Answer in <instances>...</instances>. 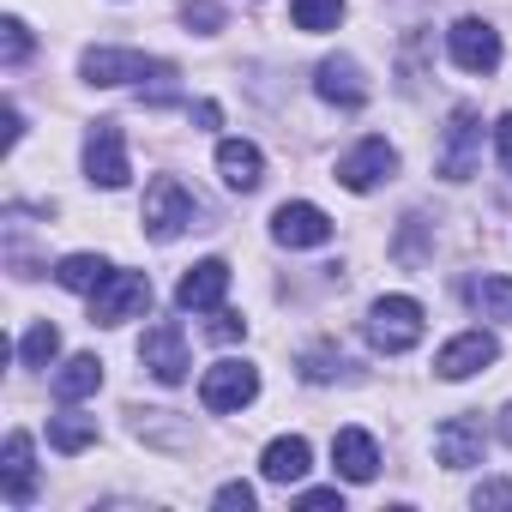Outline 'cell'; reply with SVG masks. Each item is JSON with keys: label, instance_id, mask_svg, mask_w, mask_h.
<instances>
[{"label": "cell", "instance_id": "cell-32", "mask_svg": "<svg viewBox=\"0 0 512 512\" xmlns=\"http://www.w3.org/2000/svg\"><path fill=\"white\" fill-rule=\"evenodd\" d=\"M241 332H247V320H235V314L211 308V338H217V344H229V338H241Z\"/></svg>", "mask_w": 512, "mask_h": 512}, {"label": "cell", "instance_id": "cell-35", "mask_svg": "<svg viewBox=\"0 0 512 512\" xmlns=\"http://www.w3.org/2000/svg\"><path fill=\"white\" fill-rule=\"evenodd\" d=\"M187 115H193V121H199V127H217V121H223V109H217V103H193V109H187Z\"/></svg>", "mask_w": 512, "mask_h": 512}, {"label": "cell", "instance_id": "cell-31", "mask_svg": "<svg viewBox=\"0 0 512 512\" xmlns=\"http://www.w3.org/2000/svg\"><path fill=\"white\" fill-rule=\"evenodd\" d=\"M398 260H422V217H404V241H398Z\"/></svg>", "mask_w": 512, "mask_h": 512}, {"label": "cell", "instance_id": "cell-5", "mask_svg": "<svg viewBox=\"0 0 512 512\" xmlns=\"http://www.w3.org/2000/svg\"><path fill=\"white\" fill-rule=\"evenodd\" d=\"M79 73H85L91 85H133V79H175V67H169V61H157V55H139V49H85V61H79Z\"/></svg>", "mask_w": 512, "mask_h": 512}, {"label": "cell", "instance_id": "cell-14", "mask_svg": "<svg viewBox=\"0 0 512 512\" xmlns=\"http://www.w3.org/2000/svg\"><path fill=\"white\" fill-rule=\"evenodd\" d=\"M434 458H440L446 470L482 464V422H476V416H446V422L434 428Z\"/></svg>", "mask_w": 512, "mask_h": 512}, {"label": "cell", "instance_id": "cell-29", "mask_svg": "<svg viewBox=\"0 0 512 512\" xmlns=\"http://www.w3.org/2000/svg\"><path fill=\"white\" fill-rule=\"evenodd\" d=\"M217 506H223V512H247V506H253V488H247V482H223V488H217Z\"/></svg>", "mask_w": 512, "mask_h": 512}, {"label": "cell", "instance_id": "cell-30", "mask_svg": "<svg viewBox=\"0 0 512 512\" xmlns=\"http://www.w3.org/2000/svg\"><path fill=\"white\" fill-rule=\"evenodd\" d=\"M181 19L199 25V31H217V25H223V13L211 7V0H187V13H181Z\"/></svg>", "mask_w": 512, "mask_h": 512}, {"label": "cell", "instance_id": "cell-19", "mask_svg": "<svg viewBox=\"0 0 512 512\" xmlns=\"http://www.w3.org/2000/svg\"><path fill=\"white\" fill-rule=\"evenodd\" d=\"M308 464H314L308 440H302V434H278V440L266 446V458H260V476H266L272 488H290V482L308 476Z\"/></svg>", "mask_w": 512, "mask_h": 512}, {"label": "cell", "instance_id": "cell-24", "mask_svg": "<svg viewBox=\"0 0 512 512\" xmlns=\"http://www.w3.org/2000/svg\"><path fill=\"white\" fill-rule=\"evenodd\" d=\"M55 356H61V332H55L49 320H37V326L19 338V362H25V368H49Z\"/></svg>", "mask_w": 512, "mask_h": 512}, {"label": "cell", "instance_id": "cell-4", "mask_svg": "<svg viewBox=\"0 0 512 512\" xmlns=\"http://www.w3.org/2000/svg\"><path fill=\"white\" fill-rule=\"evenodd\" d=\"M253 398H260V368H253V362L223 356V362H211L205 380H199V404H205L211 416L241 410V404H253Z\"/></svg>", "mask_w": 512, "mask_h": 512}, {"label": "cell", "instance_id": "cell-27", "mask_svg": "<svg viewBox=\"0 0 512 512\" xmlns=\"http://www.w3.org/2000/svg\"><path fill=\"white\" fill-rule=\"evenodd\" d=\"M0 31H7V67H19V61L31 55V31H25V19H7Z\"/></svg>", "mask_w": 512, "mask_h": 512}, {"label": "cell", "instance_id": "cell-12", "mask_svg": "<svg viewBox=\"0 0 512 512\" xmlns=\"http://www.w3.org/2000/svg\"><path fill=\"white\" fill-rule=\"evenodd\" d=\"M223 296H229V266L223 260H199L175 284V308L181 314H211V308H223Z\"/></svg>", "mask_w": 512, "mask_h": 512}, {"label": "cell", "instance_id": "cell-28", "mask_svg": "<svg viewBox=\"0 0 512 512\" xmlns=\"http://www.w3.org/2000/svg\"><path fill=\"white\" fill-rule=\"evenodd\" d=\"M470 500H476V506H500V512H512V482H476Z\"/></svg>", "mask_w": 512, "mask_h": 512}, {"label": "cell", "instance_id": "cell-18", "mask_svg": "<svg viewBox=\"0 0 512 512\" xmlns=\"http://www.w3.org/2000/svg\"><path fill=\"white\" fill-rule=\"evenodd\" d=\"M217 175H223V187L253 193V187L266 181V157H260V145H247V139H223V145H217Z\"/></svg>", "mask_w": 512, "mask_h": 512}, {"label": "cell", "instance_id": "cell-33", "mask_svg": "<svg viewBox=\"0 0 512 512\" xmlns=\"http://www.w3.org/2000/svg\"><path fill=\"white\" fill-rule=\"evenodd\" d=\"M296 506H308V512H320V506H338V512H344V494H338V488H308V494H296Z\"/></svg>", "mask_w": 512, "mask_h": 512}, {"label": "cell", "instance_id": "cell-25", "mask_svg": "<svg viewBox=\"0 0 512 512\" xmlns=\"http://www.w3.org/2000/svg\"><path fill=\"white\" fill-rule=\"evenodd\" d=\"M470 302L488 314V320H512V278H482V284H470Z\"/></svg>", "mask_w": 512, "mask_h": 512}, {"label": "cell", "instance_id": "cell-16", "mask_svg": "<svg viewBox=\"0 0 512 512\" xmlns=\"http://www.w3.org/2000/svg\"><path fill=\"white\" fill-rule=\"evenodd\" d=\"M314 91H320L326 103H338V109H362V103H368V79H362V67H356L350 55H332V61H320V79H314Z\"/></svg>", "mask_w": 512, "mask_h": 512}, {"label": "cell", "instance_id": "cell-10", "mask_svg": "<svg viewBox=\"0 0 512 512\" xmlns=\"http://www.w3.org/2000/svg\"><path fill=\"white\" fill-rule=\"evenodd\" d=\"M446 37H452V61H458L464 73H494V67H500V31H494V25L458 19Z\"/></svg>", "mask_w": 512, "mask_h": 512}, {"label": "cell", "instance_id": "cell-26", "mask_svg": "<svg viewBox=\"0 0 512 512\" xmlns=\"http://www.w3.org/2000/svg\"><path fill=\"white\" fill-rule=\"evenodd\" d=\"M338 368H344V356H338L332 344H314V350L302 356V380H308V386H326V380H338Z\"/></svg>", "mask_w": 512, "mask_h": 512}, {"label": "cell", "instance_id": "cell-7", "mask_svg": "<svg viewBox=\"0 0 512 512\" xmlns=\"http://www.w3.org/2000/svg\"><path fill=\"white\" fill-rule=\"evenodd\" d=\"M139 362L151 368V380H163V386H181L187 380V332L175 326V320H157L145 338H139Z\"/></svg>", "mask_w": 512, "mask_h": 512}, {"label": "cell", "instance_id": "cell-17", "mask_svg": "<svg viewBox=\"0 0 512 512\" xmlns=\"http://www.w3.org/2000/svg\"><path fill=\"white\" fill-rule=\"evenodd\" d=\"M332 464H338L344 482H374V470H380V446H374V434H362V428H338V434H332Z\"/></svg>", "mask_w": 512, "mask_h": 512}, {"label": "cell", "instance_id": "cell-13", "mask_svg": "<svg viewBox=\"0 0 512 512\" xmlns=\"http://www.w3.org/2000/svg\"><path fill=\"white\" fill-rule=\"evenodd\" d=\"M494 356H500L494 332H458V338L434 356V374H440V380H470V374H482Z\"/></svg>", "mask_w": 512, "mask_h": 512}, {"label": "cell", "instance_id": "cell-21", "mask_svg": "<svg viewBox=\"0 0 512 512\" xmlns=\"http://www.w3.org/2000/svg\"><path fill=\"white\" fill-rule=\"evenodd\" d=\"M97 386H103V362H97V356H73V362L55 374V398H61V404H79V398H91Z\"/></svg>", "mask_w": 512, "mask_h": 512}, {"label": "cell", "instance_id": "cell-22", "mask_svg": "<svg viewBox=\"0 0 512 512\" xmlns=\"http://www.w3.org/2000/svg\"><path fill=\"white\" fill-rule=\"evenodd\" d=\"M97 440V416H79V410H67V416H49V446L55 452H85Z\"/></svg>", "mask_w": 512, "mask_h": 512}, {"label": "cell", "instance_id": "cell-6", "mask_svg": "<svg viewBox=\"0 0 512 512\" xmlns=\"http://www.w3.org/2000/svg\"><path fill=\"white\" fill-rule=\"evenodd\" d=\"M151 308V278L145 272H109V284L91 296V326H127Z\"/></svg>", "mask_w": 512, "mask_h": 512}, {"label": "cell", "instance_id": "cell-11", "mask_svg": "<svg viewBox=\"0 0 512 512\" xmlns=\"http://www.w3.org/2000/svg\"><path fill=\"white\" fill-rule=\"evenodd\" d=\"M272 235H278L284 247H326V241H332V217H326L320 205H308V199H290V205H278Z\"/></svg>", "mask_w": 512, "mask_h": 512}, {"label": "cell", "instance_id": "cell-20", "mask_svg": "<svg viewBox=\"0 0 512 512\" xmlns=\"http://www.w3.org/2000/svg\"><path fill=\"white\" fill-rule=\"evenodd\" d=\"M109 260H103V253H67V260L55 266V284L61 290H73V296H97L103 284H109Z\"/></svg>", "mask_w": 512, "mask_h": 512}, {"label": "cell", "instance_id": "cell-34", "mask_svg": "<svg viewBox=\"0 0 512 512\" xmlns=\"http://www.w3.org/2000/svg\"><path fill=\"white\" fill-rule=\"evenodd\" d=\"M494 145H500V163H506V175H512V115H500V127H494Z\"/></svg>", "mask_w": 512, "mask_h": 512}, {"label": "cell", "instance_id": "cell-15", "mask_svg": "<svg viewBox=\"0 0 512 512\" xmlns=\"http://www.w3.org/2000/svg\"><path fill=\"white\" fill-rule=\"evenodd\" d=\"M0 488H7L13 506L37 500V464H31V434H7V452H0Z\"/></svg>", "mask_w": 512, "mask_h": 512}, {"label": "cell", "instance_id": "cell-36", "mask_svg": "<svg viewBox=\"0 0 512 512\" xmlns=\"http://www.w3.org/2000/svg\"><path fill=\"white\" fill-rule=\"evenodd\" d=\"M500 440H506V446H512V404H506V410H500Z\"/></svg>", "mask_w": 512, "mask_h": 512}, {"label": "cell", "instance_id": "cell-1", "mask_svg": "<svg viewBox=\"0 0 512 512\" xmlns=\"http://www.w3.org/2000/svg\"><path fill=\"white\" fill-rule=\"evenodd\" d=\"M422 332H428V320H422V302H416V296H380V302L368 308V344H374L380 356L416 350Z\"/></svg>", "mask_w": 512, "mask_h": 512}, {"label": "cell", "instance_id": "cell-23", "mask_svg": "<svg viewBox=\"0 0 512 512\" xmlns=\"http://www.w3.org/2000/svg\"><path fill=\"white\" fill-rule=\"evenodd\" d=\"M290 19H296V31H308V37H320V31H338V19H344V0H290Z\"/></svg>", "mask_w": 512, "mask_h": 512}, {"label": "cell", "instance_id": "cell-2", "mask_svg": "<svg viewBox=\"0 0 512 512\" xmlns=\"http://www.w3.org/2000/svg\"><path fill=\"white\" fill-rule=\"evenodd\" d=\"M193 217H199V205H193V193H187L175 175H157V181L145 187V211H139V223H145L151 241H175L181 229H193Z\"/></svg>", "mask_w": 512, "mask_h": 512}, {"label": "cell", "instance_id": "cell-3", "mask_svg": "<svg viewBox=\"0 0 512 512\" xmlns=\"http://www.w3.org/2000/svg\"><path fill=\"white\" fill-rule=\"evenodd\" d=\"M476 163H482V109L458 103V109H452V121H446V139H440L434 169H440L446 181H470V175H476Z\"/></svg>", "mask_w": 512, "mask_h": 512}, {"label": "cell", "instance_id": "cell-9", "mask_svg": "<svg viewBox=\"0 0 512 512\" xmlns=\"http://www.w3.org/2000/svg\"><path fill=\"white\" fill-rule=\"evenodd\" d=\"M392 175H398V151H392L386 139H362L356 151L338 157V175H332V181H344L350 193H374V187L392 181Z\"/></svg>", "mask_w": 512, "mask_h": 512}, {"label": "cell", "instance_id": "cell-8", "mask_svg": "<svg viewBox=\"0 0 512 512\" xmlns=\"http://www.w3.org/2000/svg\"><path fill=\"white\" fill-rule=\"evenodd\" d=\"M85 175L97 187H127L133 181V163H127V145H121V127L115 121H97L85 133Z\"/></svg>", "mask_w": 512, "mask_h": 512}]
</instances>
